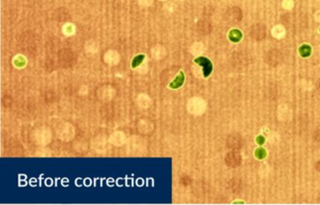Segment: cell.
<instances>
[{
	"instance_id": "cell-3",
	"label": "cell",
	"mask_w": 320,
	"mask_h": 205,
	"mask_svg": "<svg viewBox=\"0 0 320 205\" xmlns=\"http://www.w3.org/2000/svg\"><path fill=\"white\" fill-rule=\"evenodd\" d=\"M183 82H184V74L182 71H180V73L178 75L177 78L170 84V87L173 89H177L178 87H180L183 84Z\"/></svg>"
},
{
	"instance_id": "cell-5",
	"label": "cell",
	"mask_w": 320,
	"mask_h": 205,
	"mask_svg": "<svg viewBox=\"0 0 320 205\" xmlns=\"http://www.w3.org/2000/svg\"><path fill=\"white\" fill-rule=\"evenodd\" d=\"M299 54H301L302 57H308V56H310V54L312 53L311 46L307 45V44L301 45V47H299Z\"/></svg>"
},
{
	"instance_id": "cell-6",
	"label": "cell",
	"mask_w": 320,
	"mask_h": 205,
	"mask_svg": "<svg viewBox=\"0 0 320 205\" xmlns=\"http://www.w3.org/2000/svg\"><path fill=\"white\" fill-rule=\"evenodd\" d=\"M144 58H145V56H144V54H138V56H136L133 59V62H131L133 64H131V67H133V69L138 67L143 62Z\"/></svg>"
},
{
	"instance_id": "cell-2",
	"label": "cell",
	"mask_w": 320,
	"mask_h": 205,
	"mask_svg": "<svg viewBox=\"0 0 320 205\" xmlns=\"http://www.w3.org/2000/svg\"><path fill=\"white\" fill-rule=\"evenodd\" d=\"M251 36L256 40H262L266 37V28L263 25H254L251 28Z\"/></svg>"
},
{
	"instance_id": "cell-1",
	"label": "cell",
	"mask_w": 320,
	"mask_h": 205,
	"mask_svg": "<svg viewBox=\"0 0 320 205\" xmlns=\"http://www.w3.org/2000/svg\"><path fill=\"white\" fill-rule=\"evenodd\" d=\"M194 62L196 63V64H198L199 66L203 67L204 77L205 78L209 77L210 75V73H211V71H212V64H211L209 59H207V58L204 57V56H200V57L195 58Z\"/></svg>"
},
{
	"instance_id": "cell-8",
	"label": "cell",
	"mask_w": 320,
	"mask_h": 205,
	"mask_svg": "<svg viewBox=\"0 0 320 205\" xmlns=\"http://www.w3.org/2000/svg\"><path fill=\"white\" fill-rule=\"evenodd\" d=\"M264 141H265V140H264V138H263L262 136H259V137L257 138V143H258L259 144H262V143H264Z\"/></svg>"
},
{
	"instance_id": "cell-4",
	"label": "cell",
	"mask_w": 320,
	"mask_h": 205,
	"mask_svg": "<svg viewBox=\"0 0 320 205\" xmlns=\"http://www.w3.org/2000/svg\"><path fill=\"white\" fill-rule=\"evenodd\" d=\"M228 38H230L231 41L233 42H238L242 38V34L238 29H233L230 31V33L228 35Z\"/></svg>"
},
{
	"instance_id": "cell-7",
	"label": "cell",
	"mask_w": 320,
	"mask_h": 205,
	"mask_svg": "<svg viewBox=\"0 0 320 205\" xmlns=\"http://www.w3.org/2000/svg\"><path fill=\"white\" fill-rule=\"evenodd\" d=\"M255 156H256L257 158L262 159L267 156V152L263 148H258L256 151H255Z\"/></svg>"
}]
</instances>
